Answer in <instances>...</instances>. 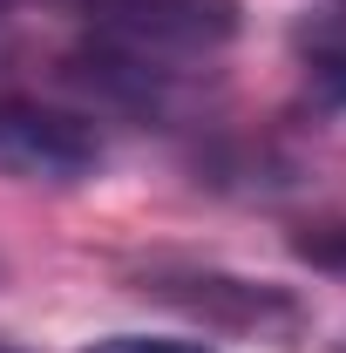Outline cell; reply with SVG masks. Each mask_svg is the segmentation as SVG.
Here are the masks:
<instances>
[{"mask_svg":"<svg viewBox=\"0 0 346 353\" xmlns=\"http://www.w3.org/2000/svg\"><path fill=\"white\" fill-rule=\"evenodd\" d=\"M14 54V14H0V61Z\"/></svg>","mask_w":346,"mask_h":353,"instance_id":"obj_5","label":"cell"},{"mask_svg":"<svg viewBox=\"0 0 346 353\" xmlns=\"http://www.w3.org/2000/svg\"><path fill=\"white\" fill-rule=\"evenodd\" d=\"M102 163V136L82 116L0 95V176L14 183H82Z\"/></svg>","mask_w":346,"mask_h":353,"instance_id":"obj_1","label":"cell"},{"mask_svg":"<svg viewBox=\"0 0 346 353\" xmlns=\"http://www.w3.org/2000/svg\"><path fill=\"white\" fill-rule=\"evenodd\" d=\"M88 353H211V347H197V340H163V333H109V340H95Z\"/></svg>","mask_w":346,"mask_h":353,"instance_id":"obj_3","label":"cell"},{"mask_svg":"<svg viewBox=\"0 0 346 353\" xmlns=\"http://www.w3.org/2000/svg\"><path fill=\"white\" fill-rule=\"evenodd\" d=\"M299 48H305V68H312V95H319L326 109H340V116H346V14L305 28Z\"/></svg>","mask_w":346,"mask_h":353,"instance_id":"obj_2","label":"cell"},{"mask_svg":"<svg viewBox=\"0 0 346 353\" xmlns=\"http://www.w3.org/2000/svg\"><path fill=\"white\" fill-rule=\"evenodd\" d=\"M14 7H61V14H82L88 0H0V14H14Z\"/></svg>","mask_w":346,"mask_h":353,"instance_id":"obj_4","label":"cell"}]
</instances>
